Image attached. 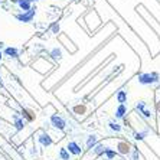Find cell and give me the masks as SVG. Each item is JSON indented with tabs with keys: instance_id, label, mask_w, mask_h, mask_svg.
Returning a JSON list of instances; mask_svg holds the SVG:
<instances>
[{
	"instance_id": "cell-11",
	"label": "cell",
	"mask_w": 160,
	"mask_h": 160,
	"mask_svg": "<svg viewBox=\"0 0 160 160\" xmlns=\"http://www.w3.org/2000/svg\"><path fill=\"white\" fill-rule=\"evenodd\" d=\"M97 136H89L88 137V142H87V146H88V149H92V147H95V144H97Z\"/></svg>"
},
{
	"instance_id": "cell-7",
	"label": "cell",
	"mask_w": 160,
	"mask_h": 160,
	"mask_svg": "<svg viewBox=\"0 0 160 160\" xmlns=\"http://www.w3.org/2000/svg\"><path fill=\"white\" fill-rule=\"evenodd\" d=\"M68 150H69V152L72 153V154H75V156H78V154H81V147H79L78 144H77V143L75 142H71L69 143V144H68Z\"/></svg>"
},
{
	"instance_id": "cell-12",
	"label": "cell",
	"mask_w": 160,
	"mask_h": 160,
	"mask_svg": "<svg viewBox=\"0 0 160 160\" xmlns=\"http://www.w3.org/2000/svg\"><path fill=\"white\" fill-rule=\"evenodd\" d=\"M23 116L26 117L29 121H33V120H35V114H33V111H32V110H26V108H25V110H23Z\"/></svg>"
},
{
	"instance_id": "cell-21",
	"label": "cell",
	"mask_w": 160,
	"mask_h": 160,
	"mask_svg": "<svg viewBox=\"0 0 160 160\" xmlns=\"http://www.w3.org/2000/svg\"><path fill=\"white\" fill-rule=\"evenodd\" d=\"M142 114L146 117V118H150V117H152V114H150V111H149V110H143V111H142Z\"/></svg>"
},
{
	"instance_id": "cell-3",
	"label": "cell",
	"mask_w": 160,
	"mask_h": 160,
	"mask_svg": "<svg viewBox=\"0 0 160 160\" xmlns=\"http://www.w3.org/2000/svg\"><path fill=\"white\" fill-rule=\"evenodd\" d=\"M51 121H52V124L56 127V128H59V130H63V128H65V121H63L59 116H52Z\"/></svg>"
},
{
	"instance_id": "cell-22",
	"label": "cell",
	"mask_w": 160,
	"mask_h": 160,
	"mask_svg": "<svg viewBox=\"0 0 160 160\" xmlns=\"http://www.w3.org/2000/svg\"><path fill=\"white\" fill-rule=\"evenodd\" d=\"M52 30H53V33H58V32H59V25L55 23V25L52 26Z\"/></svg>"
},
{
	"instance_id": "cell-6",
	"label": "cell",
	"mask_w": 160,
	"mask_h": 160,
	"mask_svg": "<svg viewBox=\"0 0 160 160\" xmlns=\"http://www.w3.org/2000/svg\"><path fill=\"white\" fill-rule=\"evenodd\" d=\"M72 111H74V114H77V116H84L87 112V105H84V104L74 105V107H72Z\"/></svg>"
},
{
	"instance_id": "cell-1",
	"label": "cell",
	"mask_w": 160,
	"mask_h": 160,
	"mask_svg": "<svg viewBox=\"0 0 160 160\" xmlns=\"http://www.w3.org/2000/svg\"><path fill=\"white\" fill-rule=\"evenodd\" d=\"M160 81L159 72H147V74H140L138 75V82L142 85H152Z\"/></svg>"
},
{
	"instance_id": "cell-2",
	"label": "cell",
	"mask_w": 160,
	"mask_h": 160,
	"mask_svg": "<svg viewBox=\"0 0 160 160\" xmlns=\"http://www.w3.org/2000/svg\"><path fill=\"white\" fill-rule=\"evenodd\" d=\"M35 16H36V8H32L30 10L16 15V19H18V20H20V22H23V23H29V22H32V20H33Z\"/></svg>"
},
{
	"instance_id": "cell-4",
	"label": "cell",
	"mask_w": 160,
	"mask_h": 160,
	"mask_svg": "<svg viewBox=\"0 0 160 160\" xmlns=\"http://www.w3.org/2000/svg\"><path fill=\"white\" fill-rule=\"evenodd\" d=\"M15 2L19 4V8L22 9L23 12H28L32 9V2L30 0H15Z\"/></svg>"
},
{
	"instance_id": "cell-23",
	"label": "cell",
	"mask_w": 160,
	"mask_h": 160,
	"mask_svg": "<svg viewBox=\"0 0 160 160\" xmlns=\"http://www.w3.org/2000/svg\"><path fill=\"white\" fill-rule=\"evenodd\" d=\"M156 110H157V112L160 114V100H157V102H156Z\"/></svg>"
},
{
	"instance_id": "cell-19",
	"label": "cell",
	"mask_w": 160,
	"mask_h": 160,
	"mask_svg": "<svg viewBox=\"0 0 160 160\" xmlns=\"http://www.w3.org/2000/svg\"><path fill=\"white\" fill-rule=\"evenodd\" d=\"M146 134H147L146 131H144V133H136V134H134V137H136V140H143Z\"/></svg>"
},
{
	"instance_id": "cell-20",
	"label": "cell",
	"mask_w": 160,
	"mask_h": 160,
	"mask_svg": "<svg viewBox=\"0 0 160 160\" xmlns=\"http://www.w3.org/2000/svg\"><path fill=\"white\" fill-rule=\"evenodd\" d=\"M61 157H62L63 160H68V159H69V154L67 153V150H65V149L61 150Z\"/></svg>"
},
{
	"instance_id": "cell-5",
	"label": "cell",
	"mask_w": 160,
	"mask_h": 160,
	"mask_svg": "<svg viewBox=\"0 0 160 160\" xmlns=\"http://www.w3.org/2000/svg\"><path fill=\"white\" fill-rule=\"evenodd\" d=\"M117 149H118V152L121 153V154H128V153H130V144L126 142H120L118 144H117Z\"/></svg>"
},
{
	"instance_id": "cell-14",
	"label": "cell",
	"mask_w": 160,
	"mask_h": 160,
	"mask_svg": "<svg viewBox=\"0 0 160 160\" xmlns=\"http://www.w3.org/2000/svg\"><path fill=\"white\" fill-rule=\"evenodd\" d=\"M104 154L107 156V159H108V160H112L114 157H116V152H114V150H111V149H108V147H105Z\"/></svg>"
},
{
	"instance_id": "cell-18",
	"label": "cell",
	"mask_w": 160,
	"mask_h": 160,
	"mask_svg": "<svg viewBox=\"0 0 160 160\" xmlns=\"http://www.w3.org/2000/svg\"><path fill=\"white\" fill-rule=\"evenodd\" d=\"M137 110L140 112H142L143 110H146V102H144V101H140V102H138V104H137Z\"/></svg>"
},
{
	"instance_id": "cell-10",
	"label": "cell",
	"mask_w": 160,
	"mask_h": 160,
	"mask_svg": "<svg viewBox=\"0 0 160 160\" xmlns=\"http://www.w3.org/2000/svg\"><path fill=\"white\" fill-rule=\"evenodd\" d=\"M117 101H118L120 104H126V102H127V92H126V91H123V89H121V91H118V92H117Z\"/></svg>"
},
{
	"instance_id": "cell-9",
	"label": "cell",
	"mask_w": 160,
	"mask_h": 160,
	"mask_svg": "<svg viewBox=\"0 0 160 160\" xmlns=\"http://www.w3.org/2000/svg\"><path fill=\"white\" fill-rule=\"evenodd\" d=\"M4 55L6 56H10V58H16V56L19 55L18 49L16 48H12V46H9V48L4 49Z\"/></svg>"
},
{
	"instance_id": "cell-13",
	"label": "cell",
	"mask_w": 160,
	"mask_h": 160,
	"mask_svg": "<svg viewBox=\"0 0 160 160\" xmlns=\"http://www.w3.org/2000/svg\"><path fill=\"white\" fill-rule=\"evenodd\" d=\"M94 152H95V154H104V152H105V147H104V144H100V143H97L95 144V149H94Z\"/></svg>"
},
{
	"instance_id": "cell-17",
	"label": "cell",
	"mask_w": 160,
	"mask_h": 160,
	"mask_svg": "<svg viewBox=\"0 0 160 160\" xmlns=\"http://www.w3.org/2000/svg\"><path fill=\"white\" fill-rule=\"evenodd\" d=\"M41 142H42V144H45V146H49L51 144V143H52V140H51V138L48 137V136H41Z\"/></svg>"
},
{
	"instance_id": "cell-15",
	"label": "cell",
	"mask_w": 160,
	"mask_h": 160,
	"mask_svg": "<svg viewBox=\"0 0 160 160\" xmlns=\"http://www.w3.org/2000/svg\"><path fill=\"white\" fill-rule=\"evenodd\" d=\"M108 126H110V128H111V130L117 131V133H118V131H121V126H120L118 123H116V121H111Z\"/></svg>"
},
{
	"instance_id": "cell-25",
	"label": "cell",
	"mask_w": 160,
	"mask_h": 160,
	"mask_svg": "<svg viewBox=\"0 0 160 160\" xmlns=\"http://www.w3.org/2000/svg\"><path fill=\"white\" fill-rule=\"evenodd\" d=\"M0 59H2V52H0Z\"/></svg>"
},
{
	"instance_id": "cell-8",
	"label": "cell",
	"mask_w": 160,
	"mask_h": 160,
	"mask_svg": "<svg viewBox=\"0 0 160 160\" xmlns=\"http://www.w3.org/2000/svg\"><path fill=\"white\" fill-rule=\"evenodd\" d=\"M126 112H127L126 104H120L116 110V118H123V117L126 116Z\"/></svg>"
},
{
	"instance_id": "cell-16",
	"label": "cell",
	"mask_w": 160,
	"mask_h": 160,
	"mask_svg": "<svg viewBox=\"0 0 160 160\" xmlns=\"http://www.w3.org/2000/svg\"><path fill=\"white\" fill-rule=\"evenodd\" d=\"M51 55H52L53 59H59V58H61V51L58 48H55V49H52V51H51Z\"/></svg>"
},
{
	"instance_id": "cell-24",
	"label": "cell",
	"mask_w": 160,
	"mask_h": 160,
	"mask_svg": "<svg viewBox=\"0 0 160 160\" xmlns=\"http://www.w3.org/2000/svg\"><path fill=\"white\" fill-rule=\"evenodd\" d=\"M30 2H39V0H30Z\"/></svg>"
}]
</instances>
